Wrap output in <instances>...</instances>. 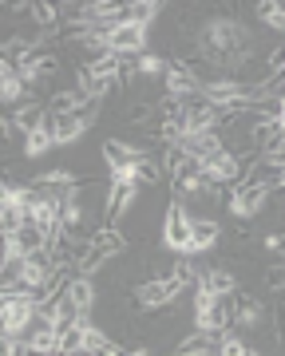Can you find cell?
I'll list each match as a JSON object with an SVG mask.
<instances>
[{"label":"cell","instance_id":"7","mask_svg":"<svg viewBox=\"0 0 285 356\" xmlns=\"http://www.w3.org/2000/svg\"><path fill=\"white\" fill-rule=\"evenodd\" d=\"M167 91L174 99H190V95H202V83L186 64H167Z\"/></svg>","mask_w":285,"mask_h":356},{"label":"cell","instance_id":"9","mask_svg":"<svg viewBox=\"0 0 285 356\" xmlns=\"http://www.w3.org/2000/svg\"><path fill=\"white\" fill-rule=\"evenodd\" d=\"M186 154L190 159H198V163H210L214 154H222V139L214 135V131H195V135H186Z\"/></svg>","mask_w":285,"mask_h":356},{"label":"cell","instance_id":"13","mask_svg":"<svg viewBox=\"0 0 285 356\" xmlns=\"http://www.w3.org/2000/svg\"><path fill=\"white\" fill-rule=\"evenodd\" d=\"M218 245V222L214 218H195L190 226V254H202V250H214Z\"/></svg>","mask_w":285,"mask_h":356},{"label":"cell","instance_id":"3","mask_svg":"<svg viewBox=\"0 0 285 356\" xmlns=\"http://www.w3.org/2000/svg\"><path fill=\"white\" fill-rule=\"evenodd\" d=\"M190 226H195V218L186 214V206H170L167 210V222H163V242L174 250V254H190Z\"/></svg>","mask_w":285,"mask_h":356},{"label":"cell","instance_id":"2","mask_svg":"<svg viewBox=\"0 0 285 356\" xmlns=\"http://www.w3.org/2000/svg\"><path fill=\"white\" fill-rule=\"evenodd\" d=\"M230 321H234V309L226 305V297H218V293H210V289L195 293V325H198V332H222Z\"/></svg>","mask_w":285,"mask_h":356},{"label":"cell","instance_id":"1","mask_svg":"<svg viewBox=\"0 0 285 356\" xmlns=\"http://www.w3.org/2000/svg\"><path fill=\"white\" fill-rule=\"evenodd\" d=\"M250 44H254L250 28L230 20V16H214L202 28V56H206L210 64H222V67L238 64L242 56H250Z\"/></svg>","mask_w":285,"mask_h":356},{"label":"cell","instance_id":"6","mask_svg":"<svg viewBox=\"0 0 285 356\" xmlns=\"http://www.w3.org/2000/svg\"><path fill=\"white\" fill-rule=\"evenodd\" d=\"M179 293H182V285H179L174 277L147 281V285H139V305H142V309H163V305H170Z\"/></svg>","mask_w":285,"mask_h":356},{"label":"cell","instance_id":"23","mask_svg":"<svg viewBox=\"0 0 285 356\" xmlns=\"http://www.w3.org/2000/svg\"><path fill=\"white\" fill-rule=\"evenodd\" d=\"M36 20H40V24H52L56 8H52V4H36Z\"/></svg>","mask_w":285,"mask_h":356},{"label":"cell","instance_id":"16","mask_svg":"<svg viewBox=\"0 0 285 356\" xmlns=\"http://www.w3.org/2000/svg\"><path fill=\"white\" fill-rule=\"evenodd\" d=\"M131 202H135V186H111V194H107V222L127 214Z\"/></svg>","mask_w":285,"mask_h":356},{"label":"cell","instance_id":"26","mask_svg":"<svg viewBox=\"0 0 285 356\" xmlns=\"http://www.w3.org/2000/svg\"><path fill=\"white\" fill-rule=\"evenodd\" d=\"M246 356H261V353H246Z\"/></svg>","mask_w":285,"mask_h":356},{"label":"cell","instance_id":"15","mask_svg":"<svg viewBox=\"0 0 285 356\" xmlns=\"http://www.w3.org/2000/svg\"><path fill=\"white\" fill-rule=\"evenodd\" d=\"M91 250L107 261L111 254H119V250H123V234H119V229H111V226H104L95 238H91Z\"/></svg>","mask_w":285,"mask_h":356},{"label":"cell","instance_id":"18","mask_svg":"<svg viewBox=\"0 0 285 356\" xmlns=\"http://www.w3.org/2000/svg\"><path fill=\"white\" fill-rule=\"evenodd\" d=\"M104 159L107 166H127V163H139L142 154L135 147H127V143H104Z\"/></svg>","mask_w":285,"mask_h":356},{"label":"cell","instance_id":"12","mask_svg":"<svg viewBox=\"0 0 285 356\" xmlns=\"http://www.w3.org/2000/svg\"><path fill=\"white\" fill-rule=\"evenodd\" d=\"M56 147V127H52V115H48V123L36 131H28L24 135V154L28 159H40V154H48Z\"/></svg>","mask_w":285,"mask_h":356},{"label":"cell","instance_id":"22","mask_svg":"<svg viewBox=\"0 0 285 356\" xmlns=\"http://www.w3.org/2000/svg\"><path fill=\"white\" fill-rule=\"evenodd\" d=\"M158 178V166L151 159H139V182H155Z\"/></svg>","mask_w":285,"mask_h":356},{"label":"cell","instance_id":"5","mask_svg":"<svg viewBox=\"0 0 285 356\" xmlns=\"http://www.w3.org/2000/svg\"><path fill=\"white\" fill-rule=\"evenodd\" d=\"M266 202H270V191L266 186H258V182H242L238 191L230 194V214L234 218H258L261 210H266Z\"/></svg>","mask_w":285,"mask_h":356},{"label":"cell","instance_id":"4","mask_svg":"<svg viewBox=\"0 0 285 356\" xmlns=\"http://www.w3.org/2000/svg\"><path fill=\"white\" fill-rule=\"evenodd\" d=\"M107 40H111V56H142L147 24H139V20H119V24L107 32Z\"/></svg>","mask_w":285,"mask_h":356},{"label":"cell","instance_id":"8","mask_svg":"<svg viewBox=\"0 0 285 356\" xmlns=\"http://www.w3.org/2000/svg\"><path fill=\"white\" fill-rule=\"evenodd\" d=\"M24 95H28V83H24V76L16 72L13 64H4L0 67V99L8 103V107H24Z\"/></svg>","mask_w":285,"mask_h":356},{"label":"cell","instance_id":"10","mask_svg":"<svg viewBox=\"0 0 285 356\" xmlns=\"http://www.w3.org/2000/svg\"><path fill=\"white\" fill-rule=\"evenodd\" d=\"M52 127H56V147H67V143H79L83 131H88V119L83 115H52Z\"/></svg>","mask_w":285,"mask_h":356},{"label":"cell","instance_id":"11","mask_svg":"<svg viewBox=\"0 0 285 356\" xmlns=\"http://www.w3.org/2000/svg\"><path fill=\"white\" fill-rule=\"evenodd\" d=\"M60 297H67V301H72V305H76L79 313L88 317V313H91V305H95V285H91V277L76 273V277L67 281V289L60 293Z\"/></svg>","mask_w":285,"mask_h":356},{"label":"cell","instance_id":"19","mask_svg":"<svg viewBox=\"0 0 285 356\" xmlns=\"http://www.w3.org/2000/svg\"><path fill=\"white\" fill-rule=\"evenodd\" d=\"M135 72H139L142 79H151V76H167V64H163L158 56H151V51H142L139 64H135Z\"/></svg>","mask_w":285,"mask_h":356},{"label":"cell","instance_id":"24","mask_svg":"<svg viewBox=\"0 0 285 356\" xmlns=\"http://www.w3.org/2000/svg\"><path fill=\"white\" fill-rule=\"evenodd\" d=\"M266 281H270V285H285V269H270V277Z\"/></svg>","mask_w":285,"mask_h":356},{"label":"cell","instance_id":"14","mask_svg":"<svg viewBox=\"0 0 285 356\" xmlns=\"http://www.w3.org/2000/svg\"><path fill=\"white\" fill-rule=\"evenodd\" d=\"M218 353V341H214V332H195L190 341H182L174 348V356H214Z\"/></svg>","mask_w":285,"mask_h":356},{"label":"cell","instance_id":"21","mask_svg":"<svg viewBox=\"0 0 285 356\" xmlns=\"http://www.w3.org/2000/svg\"><path fill=\"white\" fill-rule=\"evenodd\" d=\"M250 348L242 341H238V337H234V332H226V337H222L218 341V356H246Z\"/></svg>","mask_w":285,"mask_h":356},{"label":"cell","instance_id":"25","mask_svg":"<svg viewBox=\"0 0 285 356\" xmlns=\"http://www.w3.org/2000/svg\"><path fill=\"white\" fill-rule=\"evenodd\" d=\"M277 127H282V135H285V91H282V103H277Z\"/></svg>","mask_w":285,"mask_h":356},{"label":"cell","instance_id":"17","mask_svg":"<svg viewBox=\"0 0 285 356\" xmlns=\"http://www.w3.org/2000/svg\"><path fill=\"white\" fill-rule=\"evenodd\" d=\"M198 289H210V293H218V297H226V293L238 289V281H234L230 273H226V269H210V273H202Z\"/></svg>","mask_w":285,"mask_h":356},{"label":"cell","instance_id":"20","mask_svg":"<svg viewBox=\"0 0 285 356\" xmlns=\"http://www.w3.org/2000/svg\"><path fill=\"white\" fill-rule=\"evenodd\" d=\"M234 321H238V325H258L261 321V305L258 301H242V305H234Z\"/></svg>","mask_w":285,"mask_h":356}]
</instances>
